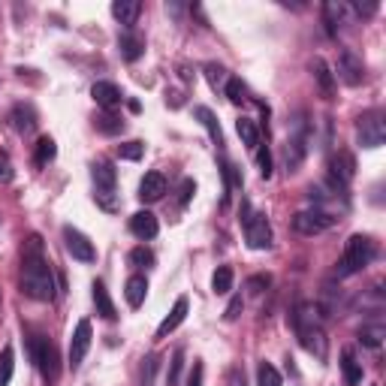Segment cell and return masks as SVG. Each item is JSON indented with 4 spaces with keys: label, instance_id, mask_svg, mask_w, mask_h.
<instances>
[{
    "label": "cell",
    "instance_id": "obj_33",
    "mask_svg": "<svg viewBox=\"0 0 386 386\" xmlns=\"http://www.w3.org/2000/svg\"><path fill=\"white\" fill-rule=\"evenodd\" d=\"M97 130H100V133H106V136H115V133L124 130V121L115 118L112 112H106V115H100V118H97Z\"/></svg>",
    "mask_w": 386,
    "mask_h": 386
},
{
    "label": "cell",
    "instance_id": "obj_10",
    "mask_svg": "<svg viewBox=\"0 0 386 386\" xmlns=\"http://www.w3.org/2000/svg\"><path fill=\"white\" fill-rule=\"evenodd\" d=\"M64 245H66V251L73 254V259H78V263H94V259H97L94 242H90L85 233H78L76 226H64Z\"/></svg>",
    "mask_w": 386,
    "mask_h": 386
},
{
    "label": "cell",
    "instance_id": "obj_37",
    "mask_svg": "<svg viewBox=\"0 0 386 386\" xmlns=\"http://www.w3.org/2000/svg\"><path fill=\"white\" fill-rule=\"evenodd\" d=\"M202 70H206V78H209V85H211V88H218V85L226 82V70H223L221 64H206Z\"/></svg>",
    "mask_w": 386,
    "mask_h": 386
},
{
    "label": "cell",
    "instance_id": "obj_45",
    "mask_svg": "<svg viewBox=\"0 0 386 386\" xmlns=\"http://www.w3.org/2000/svg\"><path fill=\"white\" fill-rule=\"evenodd\" d=\"M266 287H269V275H257V278L247 281V290L251 293H263Z\"/></svg>",
    "mask_w": 386,
    "mask_h": 386
},
{
    "label": "cell",
    "instance_id": "obj_25",
    "mask_svg": "<svg viewBox=\"0 0 386 386\" xmlns=\"http://www.w3.org/2000/svg\"><path fill=\"white\" fill-rule=\"evenodd\" d=\"M13 124H16V130L18 133H30L33 127H37V115H33V109L25 106V103H18L13 109Z\"/></svg>",
    "mask_w": 386,
    "mask_h": 386
},
{
    "label": "cell",
    "instance_id": "obj_1",
    "mask_svg": "<svg viewBox=\"0 0 386 386\" xmlns=\"http://www.w3.org/2000/svg\"><path fill=\"white\" fill-rule=\"evenodd\" d=\"M21 293L33 302H52L54 299V275L52 266L42 257V238L30 235L21 251Z\"/></svg>",
    "mask_w": 386,
    "mask_h": 386
},
{
    "label": "cell",
    "instance_id": "obj_6",
    "mask_svg": "<svg viewBox=\"0 0 386 386\" xmlns=\"http://www.w3.org/2000/svg\"><path fill=\"white\" fill-rule=\"evenodd\" d=\"M30 356L33 362H37V368L42 374V380L45 383H58V374H61V365H58V347H54L49 338H42V335H33L30 338Z\"/></svg>",
    "mask_w": 386,
    "mask_h": 386
},
{
    "label": "cell",
    "instance_id": "obj_21",
    "mask_svg": "<svg viewBox=\"0 0 386 386\" xmlns=\"http://www.w3.org/2000/svg\"><path fill=\"white\" fill-rule=\"evenodd\" d=\"M124 296H127L130 308H139L145 302V296H148V281H145V275H133L127 281V287H124Z\"/></svg>",
    "mask_w": 386,
    "mask_h": 386
},
{
    "label": "cell",
    "instance_id": "obj_13",
    "mask_svg": "<svg viewBox=\"0 0 386 386\" xmlns=\"http://www.w3.org/2000/svg\"><path fill=\"white\" fill-rule=\"evenodd\" d=\"M305 154H308V127H305V121L299 118L296 130H293V136L287 139V169L290 172H296V169L302 166Z\"/></svg>",
    "mask_w": 386,
    "mask_h": 386
},
{
    "label": "cell",
    "instance_id": "obj_12",
    "mask_svg": "<svg viewBox=\"0 0 386 386\" xmlns=\"http://www.w3.org/2000/svg\"><path fill=\"white\" fill-rule=\"evenodd\" d=\"M338 78H341L344 85H350V88L362 85V78H365V64H362V58L356 52L344 49L341 54H338Z\"/></svg>",
    "mask_w": 386,
    "mask_h": 386
},
{
    "label": "cell",
    "instance_id": "obj_2",
    "mask_svg": "<svg viewBox=\"0 0 386 386\" xmlns=\"http://www.w3.org/2000/svg\"><path fill=\"white\" fill-rule=\"evenodd\" d=\"M293 329H296L299 344L308 350L311 356L326 359V332L320 323V311L311 302H299L296 311H293Z\"/></svg>",
    "mask_w": 386,
    "mask_h": 386
},
{
    "label": "cell",
    "instance_id": "obj_15",
    "mask_svg": "<svg viewBox=\"0 0 386 386\" xmlns=\"http://www.w3.org/2000/svg\"><path fill=\"white\" fill-rule=\"evenodd\" d=\"M163 193H166L163 172H145L142 175V181H139V199L142 202H157V199H163Z\"/></svg>",
    "mask_w": 386,
    "mask_h": 386
},
{
    "label": "cell",
    "instance_id": "obj_28",
    "mask_svg": "<svg viewBox=\"0 0 386 386\" xmlns=\"http://www.w3.org/2000/svg\"><path fill=\"white\" fill-rule=\"evenodd\" d=\"M323 13H326V25H329V33H335L338 25H344V16H347V6L344 4H326L323 6Z\"/></svg>",
    "mask_w": 386,
    "mask_h": 386
},
{
    "label": "cell",
    "instance_id": "obj_7",
    "mask_svg": "<svg viewBox=\"0 0 386 386\" xmlns=\"http://www.w3.org/2000/svg\"><path fill=\"white\" fill-rule=\"evenodd\" d=\"M356 133H359V145L362 148H380L383 139H386V124H383V112L380 109H371L359 118L356 124Z\"/></svg>",
    "mask_w": 386,
    "mask_h": 386
},
{
    "label": "cell",
    "instance_id": "obj_17",
    "mask_svg": "<svg viewBox=\"0 0 386 386\" xmlns=\"http://www.w3.org/2000/svg\"><path fill=\"white\" fill-rule=\"evenodd\" d=\"M187 308H190V305H187V296H178L175 305H172V311H169V314L163 317V323L157 326V338H166L169 332H175V329H178L181 323H185Z\"/></svg>",
    "mask_w": 386,
    "mask_h": 386
},
{
    "label": "cell",
    "instance_id": "obj_27",
    "mask_svg": "<svg viewBox=\"0 0 386 386\" xmlns=\"http://www.w3.org/2000/svg\"><path fill=\"white\" fill-rule=\"evenodd\" d=\"M211 290L218 293V296L233 290V269L230 266H218V271L211 275Z\"/></svg>",
    "mask_w": 386,
    "mask_h": 386
},
{
    "label": "cell",
    "instance_id": "obj_20",
    "mask_svg": "<svg viewBox=\"0 0 386 386\" xmlns=\"http://www.w3.org/2000/svg\"><path fill=\"white\" fill-rule=\"evenodd\" d=\"M94 305H97V314L103 317V320H115L118 311H115V302H112L109 296V290H106V283L103 281H94Z\"/></svg>",
    "mask_w": 386,
    "mask_h": 386
},
{
    "label": "cell",
    "instance_id": "obj_47",
    "mask_svg": "<svg viewBox=\"0 0 386 386\" xmlns=\"http://www.w3.org/2000/svg\"><path fill=\"white\" fill-rule=\"evenodd\" d=\"M230 386H245V374H242V368H233V371H230Z\"/></svg>",
    "mask_w": 386,
    "mask_h": 386
},
{
    "label": "cell",
    "instance_id": "obj_16",
    "mask_svg": "<svg viewBox=\"0 0 386 386\" xmlns=\"http://www.w3.org/2000/svg\"><path fill=\"white\" fill-rule=\"evenodd\" d=\"M130 233L136 238H142V242H148V238H154L160 233V223H157V218L151 211H136L130 218Z\"/></svg>",
    "mask_w": 386,
    "mask_h": 386
},
{
    "label": "cell",
    "instance_id": "obj_35",
    "mask_svg": "<svg viewBox=\"0 0 386 386\" xmlns=\"http://www.w3.org/2000/svg\"><path fill=\"white\" fill-rule=\"evenodd\" d=\"M142 154H145V145H142L139 139L118 145V157H121V160H139Z\"/></svg>",
    "mask_w": 386,
    "mask_h": 386
},
{
    "label": "cell",
    "instance_id": "obj_8",
    "mask_svg": "<svg viewBox=\"0 0 386 386\" xmlns=\"http://www.w3.org/2000/svg\"><path fill=\"white\" fill-rule=\"evenodd\" d=\"M332 226H335V218L326 209H305L293 218V230L302 235H320L326 230H332Z\"/></svg>",
    "mask_w": 386,
    "mask_h": 386
},
{
    "label": "cell",
    "instance_id": "obj_36",
    "mask_svg": "<svg viewBox=\"0 0 386 386\" xmlns=\"http://www.w3.org/2000/svg\"><path fill=\"white\" fill-rule=\"evenodd\" d=\"M181 365H185V350H175L172 353V365H169V378H166V386H178V374H181Z\"/></svg>",
    "mask_w": 386,
    "mask_h": 386
},
{
    "label": "cell",
    "instance_id": "obj_22",
    "mask_svg": "<svg viewBox=\"0 0 386 386\" xmlns=\"http://www.w3.org/2000/svg\"><path fill=\"white\" fill-rule=\"evenodd\" d=\"M118 49H121V54H124V58H127V61H139L142 58V49H145V42L139 40V37H136V33H121V37H118Z\"/></svg>",
    "mask_w": 386,
    "mask_h": 386
},
{
    "label": "cell",
    "instance_id": "obj_23",
    "mask_svg": "<svg viewBox=\"0 0 386 386\" xmlns=\"http://www.w3.org/2000/svg\"><path fill=\"white\" fill-rule=\"evenodd\" d=\"M197 118L202 121V127L209 130L211 142L214 145H223V133H221V124H218V118H214V112L209 106H197Z\"/></svg>",
    "mask_w": 386,
    "mask_h": 386
},
{
    "label": "cell",
    "instance_id": "obj_39",
    "mask_svg": "<svg viewBox=\"0 0 386 386\" xmlns=\"http://www.w3.org/2000/svg\"><path fill=\"white\" fill-rule=\"evenodd\" d=\"M257 163H259V175L271 178V154H269V148H259L257 151Z\"/></svg>",
    "mask_w": 386,
    "mask_h": 386
},
{
    "label": "cell",
    "instance_id": "obj_4",
    "mask_svg": "<svg viewBox=\"0 0 386 386\" xmlns=\"http://www.w3.org/2000/svg\"><path fill=\"white\" fill-rule=\"evenodd\" d=\"M90 178H94V199L106 211H115L118 209V197H115L118 172H115V166H112L109 160H100V163L90 166Z\"/></svg>",
    "mask_w": 386,
    "mask_h": 386
},
{
    "label": "cell",
    "instance_id": "obj_42",
    "mask_svg": "<svg viewBox=\"0 0 386 386\" xmlns=\"http://www.w3.org/2000/svg\"><path fill=\"white\" fill-rule=\"evenodd\" d=\"M245 308V302H242V296H233L230 299V305H226V320H235V317H238V311H242Z\"/></svg>",
    "mask_w": 386,
    "mask_h": 386
},
{
    "label": "cell",
    "instance_id": "obj_18",
    "mask_svg": "<svg viewBox=\"0 0 386 386\" xmlns=\"http://www.w3.org/2000/svg\"><path fill=\"white\" fill-rule=\"evenodd\" d=\"M311 73H314V78H317V88H320L323 100H332V97H335V76H332V70L326 66V61H323V58H314V61H311Z\"/></svg>",
    "mask_w": 386,
    "mask_h": 386
},
{
    "label": "cell",
    "instance_id": "obj_9",
    "mask_svg": "<svg viewBox=\"0 0 386 386\" xmlns=\"http://www.w3.org/2000/svg\"><path fill=\"white\" fill-rule=\"evenodd\" d=\"M356 175V160L350 151H338L332 160H329V185H332V190H347V185L353 181Z\"/></svg>",
    "mask_w": 386,
    "mask_h": 386
},
{
    "label": "cell",
    "instance_id": "obj_32",
    "mask_svg": "<svg viewBox=\"0 0 386 386\" xmlns=\"http://www.w3.org/2000/svg\"><path fill=\"white\" fill-rule=\"evenodd\" d=\"M380 338H383V326H380V323H374V326H362V329H359V341H362V344H368V347H374V350L380 347Z\"/></svg>",
    "mask_w": 386,
    "mask_h": 386
},
{
    "label": "cell",
    "instance_id": "obj_11",
    "mask_svg": "<svg viewBox=\"0 0 386 386\" xmlns=\"http://www.w3.org/2000/svg\"><path fill=\"white\" fill-rule=\"evenodd\" d=\"M90 338H94V329H90V320H78L70 338V368L76 371L85 362L88 350H90Z\"/></svg>",
    "mask_w": 386,
    "mask_h": 386
},
{
    "label": "cell",
    "instance_id": "obj_24",
    "mask_svg": "<svg viewBox=\"0 0 386 386\" xmlns=\"http://www.w3.org/2000/svg\"><path fill=\"white\" fill-rule=\"evenodd\" d=\"M341 371H344L347 386H359L362 383V365L356 362V356L350 353V350H341Z\"/></svg>",
    "mask_w": 386,
    "mask_h": 386
},
{
    "label": "cell",
    "instance_id": "obj_43",
    "mask_svg": "<svg viewBox=\"0 0 386 386\" xmlns=\"http://www.w3.org/2000/svg\"><path fill=\"white\" fill-rule=\"evenodd\" d=\"M193 193H197V185H193L190 178L181 181V206H187V202L193 199Z\"/></svg>",
    "mask_w": 386,
    "mask_h": 386
},
{
    "label": "cell",
    "instance_id": "obj_19",
    "mask_svg": "<svg viewBox=\"0 0 386 386\" xmlns=\"http://www.w3.org/2000/svg\"><path fill=\"white\" fill-rule=\"evenodd\" d=\"M139 13H142V4H139V0H115V4H112V16H115L127 30L136 25Z\"/></svg>",
    "mask_w": 386,
    "mask_h": 386
},
{
    "label": "cell",
    "instance_id": "obj_26",
    "mask_svg": "<svg viewBox=\"0 0 386 386\" xmlns=\"http://www.w3.org/2000/svg\"><path fill=\"white\" fill-rule=\"evenodd\" d=\"M235 133L242 136V142L247 145V148H257V145H259V130H257V124L251 118H238L235 121Z\"/></svg>",
    "mask_w": 386,
    "mask_h": 386
},
{
    "label": "cell",
    "instance_id": "obj_46",
    "mask_svg": "<svg viewBox=\"0 0 386 386\" xmlns=\"http://www.w3.org/2000/svg\"><path fill=\"white\" fill-rule=\"evenodd\" d=\"M350 9H353L356 16H374V13H378V4H353Z\"/></svg>",
    "mask_w": 386,
    "mask_h": 386
},
{
    "label": "cell",
    "instance_id": "obj_30",
    "mask_svg": "<svg viewBox=\"0 0 386 386\" xmlns=\"http://www.w3.org/2000/svg\"><path fill=\"white\" fill-rule=\"evenodd\" d=\"M257 386H281V374L271 362H259L257 368Z\"/></svg>",
    "mask_w": 386,
    "mask_h": 386
},
{
    "label": "cell",
    "instance_id": "obj_5",
    "mask_svg": "<svg viewBox=\"0 0 386 386\" xmlns=\"http://www.w3.org/2000/svg\"><path fill=\"white\" fill-rule=\"evenodd\" d=\"M242 226H245V238H247V247H254V251H266V247H271V226L266 221L263 211H251V206H247V199H242Z\"/></svg>",
    "mask_w": 386,
    "mask_h": 386
},
{
    "label": "cell",
    "instance_id": "obj_29",
    "mask_svg": "<svg viewBox=\"0 0 386 386\" xmlns=\"http://www.w3.org/2000/svg\"><path fill=\"white\" fill-rule=\"evenodd\" d=\"M13 371H16V350L4 347V353H0V386H9Z\"/></svg>",
    "mask_w": 386,
    "mask_h": 386
},
{
    "label": "cell",
    "instance_id": "obj_31",
    "mask_svg": "<svg viewBox=\"0 0 386 386\" xmlns=\"http://www.w3.org/2000/svg\"><path fill=\"white\" fill-rule=\"evenodd\" d=\"M54 154H58V145H54L52 136H42V139L37 142V163L45 166L49 160H54Z\"/></svg>",
    "mask_w": 386,
    "mask_h": 386
},
{
    "label": "cell",
    "instance_id": "obj_34",
    "mask_svg": "<svg viewBox=\"0 0 386 386\" xmlns=\"http://www.w3.org/2000/svg\"><path fill=\"white\" fill-rule=\"evenodd\" d=\"M226 100H230L233 106H242L245 103V85H242V78H226Z\"/></svg>",
    "mask_w": 386,
    "mask_h": 386
},
{
    "label": "cell",
    "instance_id": "obj_38",
    "mask_svg": "<svg viewBox=\"0 0 386 386\" xmlns=\"http://www.w3.org/2000/svg\"><path fill=\"white\" fill-rule=\"evenodd\" d=\"M130 263L133 266H151L154 263V254L148 251V247H133V251H130Z\"/></svg>",
    "mask_w": 386,
    "mask_h": 386
},
{
    "label": "cell",
    "instance_id": "obj_40",
    "mask_svg": "<svg viewBox=\"0 0 386 386\" xmlns=\"http://www.w3.org/2000/svg\"><path fill=\"white\" fill-rule=\"evenodd\" d=\"M13 163H9V157L6 154H0V185H9L13 181Z\"/></svg>",
    "mask_w": 386,
    "mask_h": 386
},
{
    "label": "cell",
    "instance_id": "obj_41",
    "mask_svg": "<svg viewBox=\"0 0 386 386\" xmlns=\"http://www.w3.org/2000/svg\"><path fill=\"white\" fill-rule=\"evenodd\" d=\"M202 374H206L202 362H193V368H190V374H187V386H202Z\"/></svg>",
    "mask_w": 386,
    "mask_h": 386
},
{
    "label": "cell",
    "instance_id": "obj_3",
    "mask_svg": "<svg viewBox=\"0 0 386 386\" xmlns=\"http://www.w3.org/2000/svg\"><path fill=\"white\" fill-rule=\"evenodd\" d=\"M374 257V242L368 235H350L347 245H344V254H341V263H338V278H350L356 275V271H362Z\"/></svg>",
    "mask_w": 386,
    "mask_h": 386
},
{
    "label": "cell",
    "instance_id": "obj_14",
    "mask_svg": "<svg viewBox=\"0 0 386 386\" xmlns=\"http://www.w3.org/2000/svg\"><path fill=\"white\" fill-rule=\"evenodd\" d=\"M90 97H94V103H97L100 109H106V112H112L115 106H121V100H124L121 88H118L115 82H97L94 88H90Z\"/></svg>",
    "mask_w": 386,
    "mask_h": 386
},
{
    "label": "cell",
    "instance_id": "obj_44",
    "mask_svg": "<svg viewBox=\"0 0 386 386\" xmlns=\"http://www.w3.org/2000/svg\"><path fill=\"white\" fill-rule=\"evenodd\" d=\"M154 368H157V359L148 356V359H145V371H142V386H151V380H154Z\"/></svg>",
    "mask_w": 386,
    "mask_h": 386
}]
</instances>
